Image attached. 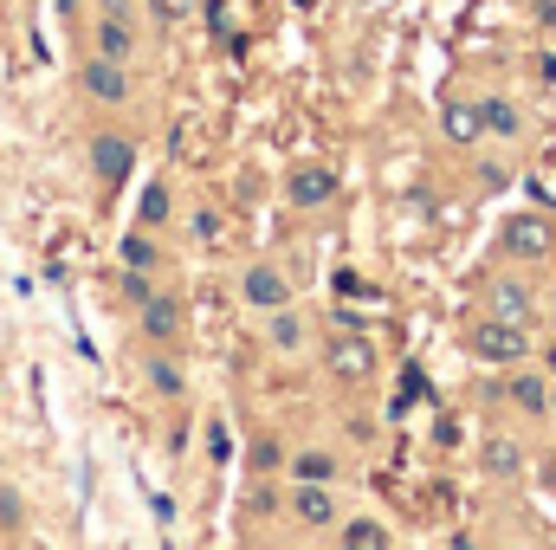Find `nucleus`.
I'll use <instances>...</instances> for the list:
<instances>
[{"label":"nucleus","instance_id":"obj_10","mask_svg":"<svg viewBox=\"0 0 556 550\" xmlns=\"http://www.w3.org/2000/svg\"><path fill=\"white\" fill-rule=\"evenodd\" d=\"M440 130H446V142H479L485 137V117H479V98H453L446 111H440Z\"/></svg>","mask_w":556,"mask_h":550},{"label":"nucleus","instance_id":"obj_7","mask_svg":"<svg viewBox=\"0 0 556 550\" xmlns=\"http://www.w3.org/2000/svg\"><path fill=\"white\" fill-rule=\"evenodd\" d=\"M285 195H291L298 208H324V201L337 195V168H330V162H304V168H291Z\"/></svg>","mask_w":556,"mask_h":550},{"label":"nucleus","instance_id":"obj_24","mask_svg":"<svg viewBox=\"0 0 556 550\" xmlns=\"http://www.w3.org/2000/svg\"><path fill=\"white\" fill-rule=\"evenodd\" d=\"M124 298H130V304H142V298H149V273L124 266Z\"/></svg>","mask_w":556,"mask_h":550},{"label":"nucleus","instance_id":"obj_18","mask_svg":"<svg viewBox=\"0 0 556 550\" xmlns=\"http://www.w3.org/2000/svg\"><path fill=\"white\" fill-rule=\"evenodd\" d=\"M343 466H337V453H324V447H311V453H298L291 460V479H317V486H330Z\"/></svg>","mask_w":556,"mask_h":550},{"label":"nucleus","instance_id":"obj_4","mask_svg":"<svg viewBox=\"0 0 556 550\" xmlns=\"http://www.w3.org/2000/svg\"><path fill=\"white\" fill-rule=\"evenodd\" d=\"M78 85H85V98L91 104H130V65H117V59H85L78 65Z\"/></svg>","mask_w":556,"mask_h":550},{"label":"nucleus","instance_id":"obj_13","mask_svg":"<svg viewBox=\"0 0 556 550\" xmlns=\"http://www.w3.org/2000/svg\"><path fill=\"white\" fill-rule=\"evenodd\" d=\"M479 117H485V137H518L525 130V111L511 104V98H479Z\"/></svg>","mask_w":556,"mask_h":550},{"label":"nucleus","instance_id":"obj_26","mask_svg":"<svg viewBox=\"0 0 556 550\" xmlns=\"http://www.w3.org/2000/svg\"><path fill=\"white\" fill-rule=\"evenodd\" d=\"M273 505H278V499H273V486H253V492H247V512H253V518H266Z\"/></svg>","mask_w":556,"mask_h":550},{"label":"nucleus","instance_id":"obj_15","mask_svg":"<svg viewBox=\"0 0 556 550\" xmlns=\"http://www.w3.org/2000/svg\"><path fill=\"white\" fill-rule=\"evenodd\" d=\"M266 337H273V350H298L304 343V317L291 304H278V311H266Z\"/></svg>","mask_w":556,"mask_h":550},{"label":"nucleus","instance_id":"obj_8","mask_svg":"<svg viewBox=\"0 0 556 550\" xmlns=\"http://www.w3.org/2000/svg\"><path fill=\"white\" fill-rule=\"evenodd\" d=\"M91 168H98V182H124L130 168H137V142L130 137H91Z\"/></svg>","mask_w":556,"mask_h":550},{"label":"nucleus","instance_id":"obj_25","mask_svg":"<svg viewBox=\"0 0 556 550\" xmlns=\"http://www.w3.org/2000/svg\"><path fill=\"white\" fill-rule=\"evenodd\" d=\"M207 453H214V460H233V440H227V427H220V421L207 427Z\"/></svg>","mask_w":556,"mask_h":550},{"label":"nucleus","instance_id":"obj_17","mask_svg":"<svg viewBox=\"0 0 556 550\" xmlns=\"http://www.w3.org/2000/svg\"><path fill=\"white\" fill-rule=\"evenodd\" d=\"M511 402H518L525 414H551V389H544V376L518 370V376H511Z\"/></svg>","mask_w":556,"mask_h":550},{"label":"nucleus","instance_id":"obj_27","mask_svg":"<svg viewBox=\"0 0 556 550\" xmlns=\"http://www.w3.org/2000/svg\"><path fill=\"white\" fill-rule=\"evenodd\" d=\"M194 240H220V214H194Z\"/></svg>","mask_w":556,"mask_h":550},{"label":"nucleus","instance_id":"obj_29","mask_svg":"<svg viewBox=\"0 0 556 550\" xmlns=\"http://www.w3.org/2000/svg\"><path fill=\"white\" fill-rule=\"evenodd\" d=\"M104 13H117V20H130V0H98Z\"/></svg>","mask_w":556,"mask_h":550},{"label":"nucleus","instance_id":"obj_14","mask_svg":"<svg viewBox=\"0 0 556 550\" xmlns=\"http://www.w3.org/2000/svg\"><path fill=\"white\" fill-rule=\"evenodd\" d=\"M518 466H525V447L505 440V434H492V440H485V473H492V479H511Z\"/></svg>","mask_w":556,"mask_h":550},{"label":"nucleus","instance_id":"obj_23","mask_svg":"<svg viewBox=\"0 0 556 550\" xmlns=\"http://www.w3.org/2000/svg\"><path fill=\"white\" fill-rule=\"evenodd\" d=\"M20 518H26V505L13 492H0V532H20Z\"/></svg>","mask_w":556,"mask_h":550},{"label":"nucleus","instance_id":"obj_16","mask_svg":"<svg viewBox=\"0 0 556 550\" xmlns=\"http://www.w3.org/2000/svg\"><path fill=\"white\" fill-rule=\"evenodd\" d=\"M337 545L343 550H382L389 545V532H382L376 518H343V525H337Z\"/></svg>","mask_w":556,"mask_h":550},{"label":"nucleus","instance_id":"obj_31","mask_svg":"<svg viewBox=\"0 0 556 550\" xmlns=\"http://www.w3.org/2000/svg\"><path fill=\"white\" fill-rule=\"evenodd\" d=\"M551 409H556V389H551Z\"/></svg>","mask_w":556,"mask_h":550},{"label":"nucleus","instance_id":"obj_6","mask_svg":"<svg viewBox=\"0 0 556 550\" xmlns=\"http://www.w3.org/2000/svg\"><path fill=\"white\" fill-rule=\"evenodd\" d=\"M291 518H298L304 532H330L343 512H337L330 486H317V479H298V492H291Z\"/></svg>","mask_w":556,"mask_h":550},{"label":"nucleus","instance_id":"obj_3","mask_svg":"<svg viewBox=\"0 0 556 550\" xmlns=\"http://www.w3.org/2000/svg\"><path fill=\"white\" fill-rule=\"evenodd\" d=\"M498 240H505L511 260H551L556 253V221L551 214H511Z\"/></svg>","mask_w":556,"mask_h":550},{"label":"nucleus","instance_id":"obj_12","mask_svg":"<svg viewBox=\"0 0 556 550\" xmlns=\"http://www.w3.org/2000/svg\"><path fill=\"white\" fill-rule=\"evenodd\" d=\"M485 311H492V317H511V324H531V291L511 285V278H498L492 298H485Z\"/></svg>","mask_w":556,"mask_h":550},{"label":"nucleus","instance_id":"obj_21","mask_svg":"<svg viewBox=\"0 0 556 550\" xmlns=\"http://www.w3.org/2000/svg\"><path fill=\"white\" fill-rule=\"evenodd\" d=\"M278 460H285V447H278L273 434H260V440L247 447V466H253V479H266V473H278Z\"/></svg>","mask_w":556,"mask_h":550},{"label":"nucleus","instance_id":"obj_28","mask_svg":"<svg viewBox=\"0 0 556 550\" xmlns=\"http://www.w3.org/2000/svg\"><path fill=\"white\" fill-rule=\"evenodd\" d=\"M330 324H337V330H363V311H350V304H337V311H330Z\"/></svg>","mask_w":556,"mask_h":550},{"label":"nucleus","instance_id":"obj_30","mask_svg":"<svg viewBox=\"0 0 556 550\" xmlns=\"http://www.w3.org/2000/svg\"><path fill=\"white\" fill-rule=\"evenodd\" d=\"M544 363H551V376H556V343H551V350H544Z\"/></svg>","mask_w":556,"mask_h":550},{"label":"nucleus","instance_id":"obj_1","mask_svg":"<svg viewBox=\"0 0 556 550\" xmlns=\"http://www.w3.org/2000/svg\"><path fill=\"white\" fill-rule=\"evenodd\" d=\"M466 350L479 357V363H492V370H511V363H525L531 357V337H525V324H511V317H472L466 324Z\"/></svg>","mask_w":556,"mask_h":550},{"label":"nucleus","instance_id":"obj_20","mask_svg":"<svg viewBox=\"0 0 556 550\" xmlns=\"http://www.w3.org/2000/svg\"><path fill=\"white\" fill-rule=\"evenodd\" d=\"M168 214H175V208H168V188H162V182H149V188H142V201H137V227H149V234H155Z\"/></svg>","mask_w":556,"mask_h":550},{"label":"nucleus","instance_id":"obj_5","mask_svg":"<svg viewBox=\"0 0 556 550\" xmlns=\"http://www.w3.org/2000/svg\"><path fill=\"white\" fill-rule=\"evenodd\" d=\"M240 298H247L253 311H278V304H291V278L278 273L273 260H253L247 278H240Z\"/></svg>","mask_w":556,"mask_h":550},{"label":"nucleus","instance_id":"obj_22","mask_svg":"<svg viewBox=\"0 0 556 550\" xmlns=\"http://www.w3.org/2000/svg\"><path fill=\"white\" fill-rule=\"evenodd\" d=\"M149 383H155V396H181V370L168 357H149Z\"/></svg>","mask_w":556,"mask_h":550},{"label":"nucleus","instance_id":"obj_9","mask_svg":"<svg viewBox=\"0 0 556 550\" xmlns=\"http://www.w3.org/2000/svg\"><path fill=\"white\" fill-rule=\"evenodd\" d=\"M91 52H98V59H117V65H130V52H137V26H130V20H117V13H98Z\"/></svg>","mask_w":556,"mask_h":550},{"label":"nucleus","instance_id":"obj_19","mask_svg":"<svg viewBox=\"0 0 556 550\" xmlns=\"http://www.w3.org/2000/svg\"><path fill=\"white\" fill-rule=\"evenodd\" d=\"M117 260H124V266H137V273H155V266H162V253H155V240H149V227H137V234H124V247H117Z\"/></svg>","mask_w":556,"mask_h":550},{"label":"nucleus","instance_id":"obj_2","mask_svg":"<svg viewBox=\"0 0 556 550\" xmlns=\"http://www.w3.org/2000/svg\"><path fill=\"white\" fill-rule=\"evenodd\" d=\"M324 370H330L337 383H369V376H376V343H369L363 330H337V337L324 343Z\"/></svg>","mask_w":556,"mask_h":550},{"label":"nucleus","instance_id":"obj_11","mask_svg":"<svg viewBox=\"0 0 556 550\" xmlns=\"http://www.w3.org/2000/svg\"><path fill=\"white\" fill-rule=\"evenodd\" d=\"M142 337H149V343H175V337H181V304L149 291V298H142Z\"/></svg>","mask_w":556,"mask_h":550}]
</instances>
